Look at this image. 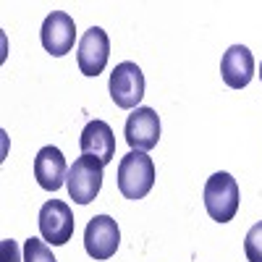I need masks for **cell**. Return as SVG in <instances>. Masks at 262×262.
Wrapping results in <instances>:
<instances>
[{"mask_svg":"<svg viewBox=\"0 0 262 262\" xmlns=\"http://www.w3.org/2000/svg\"><path fill=\"white\" fill-rule=\"evenodd\" d=\"M39 39H42V48H45L50 55H55V58L71 53L74 42H76V24H74V18L66 11H53L45 21H42Z\"/></svg>","mask_w":262,"mask_h":262,"instance_id":"7","label":"cell"},{"mask_svg":"<svg viewBox=\"0 0 262 262\" xmlns=\"http://www.w3.org/2000/svg\"><path fill=\"white\" fill-rule=\"evenodd\" d=\"M121 244L118 223L111 215H95L84 231V249L92 259H111Z\"/></svg>","mask_w":262,"mask_h":262,"instance_id":"6","label":"cell"},{"mask_svg":"<svg viewBox=\"0 0 262 262\" xmlns=\"http://www.w3.org/2000/svg\"><path fill=\"white\" fill-rule=\"evenodd\" d=\"M205 210L212 221L228 223L238 212V184L231 173H212L205 184Z\"/></svg>","mask_w":262,"mask_h":262,"instance_id":"2","label":"cell"},{"mask_svg":"<svg viewBox=\"0 0 262 262\" xmlns=\"http://www.w3.org/2000/svg\"><path fill=\"white\" fill-rule=\"evenodd\" d=\"M221 76L231 90H244L254 76V58H252L249 48H244V45L228 48L221 60Z\"/></svg>","mask_w":262,"mask_h":262,"instance_id":"12","label":"cell"},{"mask_svg":"<svg viewBox=\"0 0 262 262\" xmlns=\"http://www.w3.org/2000/svg\"><path fill=\"white\" fill-rule=\"evenodd\" d=\"M259 79H262V66H259Z\"/></svg>","mask_w":262,"mask_h":262,"instance_id":"16","label":"cell"},{"mask_svg":"<svg viewBox=\"0 0 262 262\" xmlns=\"http://www.w3.org/2000/svg\"><path fill=\"white\" fill-rule=\"evenodd\" d=\"M0 252H3V262H18V247H16L13 238H3Z\"/></svg>","mask_w":262,"mask_h":262,"instance_id":"15","label":"cell"},{"mask_svg":"<svg viewBox=\"0 0 262 262\" xmlns=\"http://www.w3.org/2000/svg\"><path fill=\"white\" fill-rule=\"evenodd\" d=\"M34 176L37 184L45 191H58L66 184V176H69V168H66V158L63 152L53 144L42 147L34 158Z\"/></svg>","mask_w":262,"mask_h":262,"instance_id":"10","label":"cell"},{"mask_svg":"<svg viewBox=\"0 0 262 262\" xmlns=\"http://www.w3.org/2000/svg\"><path fill=\"white\" fill-rule=\"evenodd\" d=\"M107 58H111V39H107L105 29L92 27L79 42V50H76V63H79V71L84 76H97L105 71Z\"/></svg>","mask_w":262,"mask_h":262,"instance_id":"8","label":"cell"},{"mask_svg":"<svg viewBox=\"0 0 262 262\" xmlns=\"http://www.w3.org/2000/svg\"><path fill=\"white\" fill-rule=\"evenodd\" d=\"M111 97L118 107H123V111L139 107V102L144 97V74L134 60H123L113 69V74H111Z\"/></svg>","mask_w":262,"mask_h":262,"instance_id":"4","label":"cell"},{"mask_svg":"<svg viewBox=\"0 0 262 262\" xmlns=\"http://www.w3.org/2000/svg\"><path fill=\"white\" fill-rule=\"evenodd\" d=\"M102 168H105L102 160L92 155H81L79 160H74V165L69 168V176H66V189H69L76 205L95 202L102 186Z\"/></svg>","mask_w":262,"mask_h":262,"instance_id":"3","label":"cell"},{"mask_svg":"<svg viewBox=\"0 0 262 262\" xmlns=\"http://www.w3.org/2000/svg\"><path fill=\"white\" fill-rule=\"evenodd\" d=\"M76 228V217L71 212V207L60 202V200H48L39 210V233L48 244L53 247H63L71 242Z\"/></svg>","mask_w":262,"mask_h":262,"instance_id":"5","label":"cell"},{"mask_svg":"<svg viewBox=\"0 0 262 262\" xmlns=\"http://www.w3.org/2000/svg\"><path fill=\"white\" fill-rule=\"evenodd\" d=\"M24 262H58L50 252V247L42 238H27L24 242Z\"/></svg>","mask_w":262,"mask_h":262,"instance_id":"13","label":"cell"},{"mask_svg":"<svg viewBox=\"0 0 262 262\" xmlns=\"http://www.w3.org/2000/svg\"><path fill=\"white\" fill-rule=\"evenodd\" d=\"M155 186V163L147 152L131 149L118 165V191L126 200H144Z\"/></svg>","mask_w":262,"mask_h":262,"instance_id":"1","label":"cell"},{"mask_svg":"<svg viewBox=\"0 0 262 262\" xmlns=\"http://www.w3.org/2000/svg\"><path fill=\"white\" fill-rule=\"evenodd\" d=\"M123 137L131 149L147 152L160 142V118L152 107H137L134 113L126 118Z\"/></svg>","mask_w":262,"mask_h":262,"instance_id":"9","label":"cell"},{"mask_svg":"<svg viewBox=\"0 0 262 262\" xmlns=\"http://www.w3.org/2000/svg\"><path fill=\"white\" fill-rule=\"evenodd\" d=\"M81 152L84 155H92L97 160H102V165H107L113 158H116V137H113V128L107 126L105 121L95 118L84 126L81 131Z\"/></svg>","mask_w":262,"mask_h":262,"instance_id":"11","label":"cell"},{"mask_svg":"<svg viewBox=\"0 0 262 262\" xmlns=\"http://www.w3.org/2000/svg\"><path fill=\"white\" fill-rule=\"evenodd\" d=\"M244 252L249 262H262V221L254 223L244 236Z\"/></svg>","mask_w":262,"mask_h":262,"instance_id":"14","label":"cell"}]
</instances>
